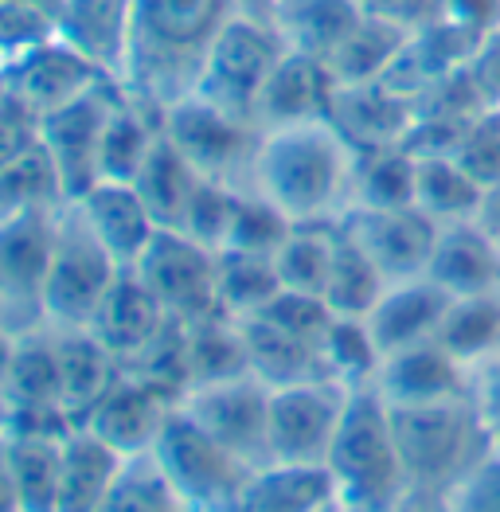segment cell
<instances>
[{"label": "cell", "mask_w": 500, "mask_h": 512, "mask_svg": "<svg viewBox=\"0 0 500 512\" xmlns=\"http://www.w3.org/2000/svg\"><path fill=\"white\" fill-rule=\"evenodd\" d=\"M157 458L168 485L180 493V501L192 512H231L243 485L250 481V466L223 450L208 430H200L176 403L168 415L157 446L149 450Z\"/></svg>", "instance_id": "6"}, {"label": "cell", "mask_w": 500, "mask_h": 512, "mask_svg": "<svg viewBox=\"0 0 500 512\" xmlns=\"http://www.w3.org/2000/svg\"><path fill=\"white\" fill-rule=\"evenodd\" d=\"M418 157L407 145L356 153L352 208H411L415 204Z\"/></svg>", "instance_id": "36"}, {"label": "cell", "mask_w": 500, "mask_h": 512, "mask_svg": "<svg viewBox=\"0 0 500 512\" xmlns=\"http://www.w3.org/2000/svg\"><path fill=\"white\" fill-rule=\"evenodd\" d=\"M90 231L98 235V243L114 255L118 266H137V258L145 255V247L153 243V235L161 231L153 212L145 208L141 192L122 180H98L94 188H86L75 200Z\"/></svg>", "instance_id": "21"}, {"label": "cell", "mask_w": 500, "mask_h": 512, "mask_svg": "<svg viewBox=\"0 0 500 512\" xmlns=\"http://www.w3.org/2000/svg\"><path fill=\"white\" fill-rule=\"evenodd\" d=\"M71 438V434H67ZM67 438H43V434H0L4 458L16 481L20 512H55L59 481H63V450Z\"/></svg>", "instance_id": "31"}, {"label": "cell", "mask_w": 500, "mask_h": 512, "mask_svg": "<svg viewBox=\"0 0 500 512\" xmlns=\"http://www.w3.org/2000/svg\"><path fill=\"white\" fill-rule=\"evenodd\" d=\"M411 32L399 28V24H387L379 16H360L352 24V32L336 43V51L325 59L333 79L340 86H356V83H375L387 75V67L399 59V51L407 47Z\"/></svg>", "instance_id": "33"}, {"label": "cell", "mask_w": 500, "mask_h": 512, "mask_svg": "<svg viewBox=\"0 0 500 512\" xmlns=\"http://www.w3.org/2000/svg\"><path fill=\"white\" fill-rule=\"evenodd\" d=\"M325 470L333 477L336 501L348 512H387L411 493L391 430V407L375 384L348 391Z\"/></svg>", "instance_id": "3"}, {"label": "cell", "mask_w": 500, "mask_h": 512, "mask_svg": "<svg viewBox=\"0 0 500 512\" xmlns=\"http://www.w3.org/2000/svg\"><path fill=\"white\" fill-rule=\"evenodd\" d=\"M348 235L368 251L375 266L383 270L387 282H407L422 278L442 223L430 219L418 204L411 208H348L340 215Z\"/></svg>", "instance_id": "13"}, {"label": "cell", "mask_w": 500, "mask_h": 512, "mask_svg": "<svg viewBox=\"0 0 500 512\" xmlns=\"http://www.w3.org/2000/svg\"><path fill=\"white\" fill-rule=\"evenodd\" d=\"M196 184H200V172L180 157V149L168 141L165 133H161L157 149L149 153L145 169L137 172V180H133V188L141 192V200H145V208L153 212L157 227H172V231L180 227L184 208H188Z\"/></svg>", "instance_id": "37"}, {"label": "cell", "mask_w": 500, "mask_h": 512, "mask_svg": "<svg viewBox=\"0 0 500 512\" xmlns=\"http://www.w3.org/2000/svg\"><path fill=\"white\" fill-rule=\"evenodd\" d=\"M215 290H219V309L243 321L282 290V278L270 255H250V251L227 247L215 255Z\"/></svg>", "instance_id": "41"}, {"label": "cell", "mask_w": 500, "mask_h": 512, "mask_svg": "<svg viewBox=\"0 0 500 512\" xmlns=\"http://www.w3.org/2000/svg\"><path fill=\"white\" fill-rule=\"evenodd\" d=\"M161 118L153 106L137 102L133 94H125V86L118 90L114 106H110V118L102 126V145H98V180H122L133 184L137 172L145 169L149 153L157 149L161 141Z\"/></svg>", "instance_id": "26"}, {"label": "cell", "mask_w": 500, "mask_h": 512, "mask_svg": "<svg viewBox=\"0 0 500 512\" xmlns=\"http://www.w3.org/2000/svg\"><path fill=\"white\" fill-rule=\"evenodd\" d=\"M40 149V114L12 90L0 98V169Z\"/></svg>", "instance_id": "50"}, {"label": "cell", "mask_w": 500, "mask_h": 512, "mask_svg": "<svg viewBox=\"0 0 500 512\" xmlns=\"http://www.w3.org/2000/svg\"><path fill=\"white\" fill-rule=\"evenodd\" d=\"M4 411H63L59 348H55V329L51 325L16 337L4 395H0V415Z\"/></svg>", "instance_id": "28"}, {"label": "cell", "mask_w": 500, "mask_h": 512, "mask_svg": "<svg viewBox=\"0 0 500 512\" xmlns=\"http://www.w3.org/2000/svg\"><path fill=\"white\" fill-rule=\"evenodd\" d=\"M122 462L125 458L118 450H110L90 430L79 427L63 450V481H59L55 512H98L122 473Z\"/></svg>", "instance_id": "30"}, {"label": "cell", "mask_w": 500, "mask_h": 512, "mask_svg": "<svg viewBox=\"0 0 500 512\" xmlns=\"http://www.w3.org/2000/svg\"><path fill=\"white\" fill-rule=\"evenodd\" d=\"M122 270L125 266H118L114 255L98 243V235L90 231L79 204L67 200L55 215V247H51L47 294H43L47 325L86 329Z\"/></svg>", "instance_id": "5"}, {"label": "cell", "mask_w": 500, "mask_h": 512, "mask_svg": "<svg viewBox=\"0 0 500 512\" xmlns=\"http://www.w3.org/2000/svg\"><path fill=\"white\" fill-rule=\"evenodd\" d=\"M55 36L79 47L86 59L122 83L133 40V0H59Z\"/></svg>", "instance_id": "22"}, {"label": "cell", "mask_w": 500, "mask_h": 512, "mask_svg": "<svg viewBox=\"0 0 500 512\" xmlns=\"http://www.w3.org/2000/svg\"><path fill=\"white\" fill-rule=\"evenodd\" d=\"M473 223H477V227L497 243V251H500V180L485 188L481 208H477V215H473Z\"/></svg>", "instance_id": "55"}, {"label": "cell", "mask_w": 500, "mask_h": 512, "mask_svg": "<svg viewBox=\"0 0 500 512\" xmlns=\"http://www.w3.org/2000/svg\"><path fill=\"white\" fill-rule=\"evenodd\" d=\"M55 348H59L63 411L71 415L75 427H83L86 415L98 407V399L122 376V360L90 329H55Z\"/></svg>", "instance_id": "25"}, {"label": "cell", "mask_w": 500, "mask_h": 512, "mask_svg": "<svg viewBox=\"0 0 500 512\" xmlns=\"http://www.w3.org/2000/svg\"><path fill=\"white\" fill-rule=\"evenodd\" d=\"M184 356H188V387L247 376V344L235 317L215 313L204 321L184 325Z\"/></svg>", "instance_id": "34"}, {"label": "cell", "mask_w": 500, "mask_h": 512, "mask_svg": "<svg viewBox=\"0 0 500 512\" xmlns=\"http://www.w3.org/2000/svg\"><path fill=\"white\" fill-rule=\"evenodd\" d=\"M282 55H286V43L278 36V28L235 16L204 59L196 98L258 126L262 90H266Z\"/></svg>", "instance_id": "7"}, {"label": "cell", "mask_w": 500, "mask_h": 512, "mask_svg": "<svg viewBox=\"0 0 500 512\" xmlns=\"http://www.w3.org/2000/svg\"><path fill=\"white\" fill-rule=\"evenodd\" d=\"M122 83H110L79 102L40 118V145L47 149L51 165L63 180L67 200H79L86 188L98 184V145H102V126L110 118V106L118 98Z\"/></svg>", "instance_id": "14"}, {"label": "cell", "mask_w": 500, "mask_h": 512, "mask_svg": "<svg viewBox=\"0 0 500 512\" xmlns=\"http://www.w3.org/2000/svg\"><path fill=\"white\" fill-rule=\"evenodd\" d=\"M215 255L219 251L188 239L184 231L161 227L133 270L157 294V301L165 305L172 321L192 325V321L223 313L219 309V290H215Z\"/></svg>", "instance_id": "11"}, {"label": "cell", "mask_w": 500, "mask_h": 512, "mask_svg": "<svg viewBox=\"0 0 500 512\" xmlns=\"http://www.w3.org/2000/svg\"><path fill=\"white\" fill-rule=\"evenodd\" d=\"M434 341L442 344L454 360L481 364L485 356H493L500 348V294H469V298H454Z\"/></svg>", "instance_id": "39"}, {"label": "cell", "mask_w": 500, "mask_h": 512, "mask_svg": "<svg viewBox=\"0 0 500 512\" xmlns=\"http://www.w3.org/2000/svg\"><path fill=\"white\" fill-rule=\"evenodd\" d=\"M12 90V83H8V67H0V98Z\"/></svg>", "instance_id": "60"}, {"label": "cell", "mask_w": 500, "mask_h": 512, "mask_svg": "<svg viewBox=\"0 0 500 512\" xmlns=\"http://www.w3.org/2000/svg\"><path fill=\"white\" fill-rule=\"evenodd\" d=\"M231 4H235V16L258 20V24H270V28H274V8H278V0H231Z\"/></svg>", "instance_id": "57"}, {"label": "cell", "mask_w": 500, "mask_h": 512, "mask_svg": "<svg viewBox=\"0 0 500 512\" xmlns=\"http://www.w3.org/2000/svg\"><path fill=\"white\" fill-rule=\"evenodd\" d=\"M317 512H348V509H344V505H340V501H329V505H325V509H317Z\"/></svg>", "instance_id": "62"}, {"label": "cell", "mask_w": 500, "mask_h": 512, "mask_svg": "<svg viewBox=\"0 0 500 512\" xmlns=\"http://www.w3.org/2000/svg\"><path fill=\"white\" fill-rule=\"evenodd\" d=\"M243 344H247L250 376H258L266 387H290L305 380H333L321 356V344L301 341L286 329H278L266 317H243Z\"/></svg>", "instance_id": "27"}, {"label": "cell", "mask_w": 500, "mask_h": 512, "mask_svg": "<svg viewBox=\"0 0 500 512\" xmlns=\"http://www.w3.org/2000/svg\"><path fill=\"white\" fill-rule=\"evenodd\" d=\"M356 4H360V12H368V16H379V20H387V24H399V28L415 32V28H422V24H430V20L442 16V4H446V0H356Z\"/></svg>", "instance_id": "52"}, {"label": "cell", "mask_w": 500, "mask_h": 512, "mask_svg": "<svg viewBox=\"0 0 500 512\" xmlns=\"http://www.w3.org/2000/svg\"><path fill=\"white\" fill-rule=\"evenodd\" d=\"M356 149L333 122L262 129L250 188L293 223H325L352 208Z\"/></svg>", "instance_id": "2"}, {"label": "cell", "mask_w": 500, "mask_h": 512, "mask_svg": "<svg viewBox=\"0 0 500 512\" xmlns=\"http://www.w3.org/2000/svg\"><path fill=\"white\" fill-rule=\"evenodd\" d=\"M168 325H172V317L165 313V305L137 278V270L129 266V270H122L114 278L110 294L102 298L94 321L86 329L106 344L122 364H129V360H137L149 344L157 341Z\"/></svg>", "instance_id": "20"}, {"label": "cell", "mask_w": 500, "mask_h": 512, "mask_svg": "<svg viewBox=\"0 0 500 512\" xmlns=\"http://www.w3.org/2000/svg\"><path fill=\"white\" fill-rule=\"evenodd\" d=\"M391 282L383 278V270L375 266L368 251L348 235V227H336V251L329 266V282H325V301L336 317H368L375 301L383 298Z\"/></svg>", "instance_id": "35"}, {"label": "cell", "mask_w": 500, "mask_h": 512, "mask_svg": "<svg viewBox=\"0 0 500 512\" xmlns=\"http://www.w3.org/2000/svg\"><path fill=\"white\" fill-rule=\"evenodd\" d=\"M375 391L391 407H415V403H442L469 395V380H465V364L430 337L383 356L375 372Z\"/></svg>", "instance_id": "18"}, {"label": "cell", "mask_w": 500, "mask_h": 512, "mask_svg": "<svg viewBox=\"0 0 500 512\" xmlns=\"http://www.w3.org/2000/svg\"><path fill=\"white\" fill-rule=\"evenodd\" d=\"M55 212H32L0 223V329L12 337L47 325V266L55 247Z\"/></svg>", "instance_id": "9"}, {"label": "cell", "mask_w": 500, "mask_h": 512, "mask_svg": "<svg viewBox=\"0 0 500 512\" xmlns=\"http://www.w3.org/2000/svg\"><path fill=\"white\" fill-rule=\"evenodd\" d=\"M360 16L364 12L356 0H278L274 28L290 51L329 59Z\"/></svg>", "instance_id": "32"}, {"label": "cell", "mask_w": 500, "mask_h": 512, "mask_svg": "<svg viewBox=\"0 0 500 512\" xmlns=\"http://www.w3.org/2000/svg\"><path fill=\"white\" fill-rule=\"evenodd\" d=\"M329 501H336V489L325 466L270 462L250 473L231 512H317Z\"/></svg>", "instance_id": "29"}, {"label": "cell", "mask_w": 500, "mask_h": 512, "mask_svg": "<svg viewBox=\"0 0 500 512\" xmlns=\"http://www.w3.org/2000/svg\"><path fill=\"white\" fill-rule=\"evenodd\" d=\"M321 356H325L329 376L344 387L375 384V372L383 364V352H379L364 317H333V325L321 341Z\"/></svg>", "instance_id": "43"}, {"label": "cell", "mask_w": 500, "mask_h": 512, "mask_svg": "<svg viewBox=\"0 0 500 512\" xmlns=\"http://www.w3.org/2000/svg\"><path fill=\"white\" fill-rule=\"evenodd\" d=\"M336 227H340V219L293 223L286 243L274 255L282 290L325 298V282H329V266H333V251H336Z\"/></svg>", "instance_id": "38"}, {"label": "cell", "mask_w": 500, "mask_h": 512, "mask_svg": "<svg viewBox=\"0 0 500 512\" xmlns=\"http://www.w3.org/2000/svg\"><path fill=\"white\" fill-rule=\"evenodd\" d=\"M12 348H16V337L0 329V395H4V380H8V364H12Z\"/></svg>", "instance_id": "59"}, {"label": "cell", "mask_w": 500, "mask_h": 512, "mask_svg": "<svg viewBox=\"0 0 500 512\" xmlns=\"http://www.w3.org/2000/svg\"><path fill=\"white\" fill-rule=\"evenodd\" d=\"M446 512H500V454L489 450L446 493Z\"/></svg>", "instance_id": "49"}, {"label": "cell", "mask_w": 500, "mask_h": 512, "mask_svg": "<svg viewBox=\"0 0 500 512\" xmlns=\"http://www.w3.org/2000/svg\"><path fill=\"white\" fill-rule=\"evenodd\" d=\"M465 172L481 184V188H489V184H497L500 180V110H485L469 133H465V141H461V149L454 153Z\"/></svg>", "instance_id": "48"}, {"label": "cell", "mask_w": 500, "mask_h": 512, "mask_svg": "<svg viewBox=\"0 0 500 512\" xmlns=\"http://www.w3.org/2000/svg\"><path fill=\"white\" fill-rule=\"evenodd\" d=\"M98 512H192L180 493L168 485V477L161 473L153 454H137L125 458L122 473L106 497V505Z\"/></svg>", "instance_id": "44"}, {"label": "cell", "mask_w": 500, "mask_h": 512, "mask_svg": "<svg viewBox=\"0 0 500 512\" xmlns=\"http://www.w3.org/2000/svg\"><path fill=\"white\" fill-rule=\"evenodd\" d=\"M176 403L180 399L168 395L165 387L149 384L145 376L122 368L114 387L86 415L83 430H90L110 450H118L122 458H137V454H149L157 446V438L165 430L168 415L176 411Z\"/></svg>", "instance_id": "15"}, {"label": "cell", "mask_w": 500, "mask_h": 512, "mask_svg": "<svg viewBox=\"0 0 500 512\" xmlns=\"http://www.w3.org/2000/svg\"><path fill=\"white\" fill-rule=\"evenodd\" d=\"M180 411L200 430H208L223 450L243 458L250 470L270 466V387L258 376L247 372L188 387L180 395Z\"/></svg>", "instance_id": "10"}, {"label": "cell", "mask_w": 500, "mask_h": 512, "mask_svg": "<svg viewBox=\"0 0 500 512\" xmlns=\"http://www.w3.org/2000/svg\"><path fill=\"white\" fill-rule=\"evenodd\" d=\"M450 301H454V294H446L438 282H430L422 274V278H407V282H391L364 321L372 329L379 352L391 356L399 348L430 341L438 333Z\"/></svg>", "instance_id": "23"}, {"label": "cell", "mask_w": 500, "mask_h": 512, "mask_svg": "<svg viewBox=\"0 0 500 512\" xmlns=\"http://www.w3.org/2000/svg\"><path fill=\"white\" fill-rule=\"evenodd\" d=\"M161 126H165L168 141L180 149V157L200 176L235 184V188H250L254 153L262 141V129L254 122H243L204 98L188 94L184 102L168 106Z\"/></svg>", "instance_id": "8"}, {"label": "cell", "mask_w": 500, "mask_h": 512, "mask_svg": "<svg viewBox=\"0 0 500 512\" xmlns=\"http://www.w3.org/2000/svg\"><path fill=\"white\" fill-rule=\"evenodd\" d=\"M239 192L235 184H223V180H208L200 176L188 208H184V219L176 231H184L188 239L204 243L211 251H223L227 247V235H231V223H235V208H239Z\"/></svg>", "instance_id": "45"}, {"label": "cell", "mask_w": 500, "mask_h": 512, "mask_svg": "<svg viewBox=\"0 0 500 512\" xmlns=\"http://www.w3.org/2000/svg\"><path fill=\"white\" fill-rule=\"evenodd\" d=\"M387 512H446V493H422V489H411L395 509Z\"/></svg>", "instance_id": "56"}, {"label": "cell", "mask_w": 500, "mask_h": 512, "mask_svg": "<svg viewBox=\"0 0 500 512\" xmlns=\"http://www.w3.org/2000/svg\"><path fill=\"white\" fill-rule=\"evenodd\" d=\"M63 204H67L63 180L43 145L32 149L28 157L12 161L8 169H0V223L32 212H55Z\"/></svg>", "instance_id": "42"}, {"label": "cell", "mask_w": 500, "mask_h": 512, "mask_svg": "<svg viewBox=\"0 0 500 512\" xmlns=\"http://www.w3.org/2000/svg\"><path fill=\"white\" fill-rule=\"evenodd\" d=\"M329 122L340 129V137L356 149H387V145H403L407 133L415 126V102L387 83H356L336 86L333 114Z\"/></svg>", "instance_id": "19"}, {"label": "cell", "mask_w": 500, "mask_h": 512, "mask_svg": "<svg viewBox=\"0 0 500 512\" xmlns=\"http://www.w3.org/2000/svg\"><path fill=\"white\" fill-rule=\"evenodd\" d=\"M485 188L465 172L458 157H418L415 204L438 223L473 219Z\"/></svg>", "instance_id": "40"}, {"label": "cell", "mask_w": 500, "mask_h": 512, "mask_svg": "<svg viewBox=\"0 0 500 512\" xmlns=\"http://www.w3.org/2000/svg\"><path fill=\"white\" fill-rule=\"evenodd\" d=\"M51 36H55V12L28 0H0V67H12Z\"/></svg>", "instance_id": "47"}, {"label": "cell", "mask_w": 500, "mask_h": 512, "mask_svg": "<svg viewBox=\"0 0 500 512\" xmlns=\"http://www.w3.org/2000/svg\"><path fill=\"white\" fill-rule=\"evenodd\" d=\"M391 430L403 454V470L411 477V489H422V493H450L485 458V450H493L489 434L481 427L477 403L469 395L442 399V403L391 407Z\"/></svg>", "instance_id": "4"}, {"label": "cell", "mask_w": 500, "mask_h": 512, "mask_svg": "<svg viewBox=\"0 0 500 512\" xmlns=\"http://www.w3.org/2000/svg\"><path fill=\"white\" fill-rule=\"evenodd\" d=\"M290 231H293L290 215H282L266 196H258L254 188H243L239 192V208H235V223H231V235H227V247L231 251H250V255L274 258Z\"/></svg>", "instance_id": "46"}, {"label": "cell", "mask_w": 500, "mask_h": 512, "mask_svg": "<svg viewBox=\"0 0 500 512\" xmlns=\"http://www.w3.org/2000/svg\"><path fill=\"white\" fill-rule=\"evenodd\" d=\"M481 376H477V391H473V403H477V415H481V427L489 434V446L500 454V348L493 356L481 360Z\"/></svg>", "instance_id": "53"}, {"label": "cell", "mask_w": 500, "mask_h": 512, "mask_svg": "<svg viewBox=\"0 0 500 512\" xmlns=\"http://www.w3.org/2000/svg\"><path fill=\"white\" fill-rule=\"evenodd\" d=\"M442 16L469 28V32H477V36H485L489 28L500 24V0H446Z\"/></svg>", "instance_id": "54"}, {"label": "cell", "mask_w": 500, "mask_h": 512, "mask_svg": "<svg viewBox=\"0 0 500 512\" xmlns=\"http://www.w3.org/2000/svg\"><path fill=\"white\" fill-rule=\"evenodd\" d=\"M426 278L438 282L446 294L469 298V294H500V251L497 243L473 223H442L434 255L426 266Z\"/></svg>", "instance_id": "24"}, {"label": "cell", "mask_w": 500, "mask_h": 512, "mask_svg": "<svg viewBox=\"0 0 500 512\" xmlns=\"http://www.w3.org/2000/svg\"><path fill=\"white\" fill-rule=\"evenodd\" d=\"M231 20V0H133L125 94L157 114L196 94L204 59Z\"/></svg>", "instance_id": "1"}, {"label": "cell", "mask_w": 500, "mask_h": 512, "mask_svg": "<svg viewBox=\"0 0 500 512\" xmlns=\"http://www.w3.org/2000/svg\"><path fill=\"white\" fill-rule=\"evenodd\" d=\"M465 79L473 83L485 110H500V24L477 40L469 63H465Z\"/></svg>", "instance_id": "51"}, {"label": "cell", "mask_w": 500, "mask_h": 512, "mask_svg": "<svg viewBox=\"0 0 500 512\" xmlns=\"http://www.w3.org/2000/svg\"><path fill=\"white\" fill-rule=\"evenodd\" d=\"M0 512H20V497H16V481L8 470V458H4V442H0Z\"/></svg>", "instance_id": "58"}, {"label": "cell", "mask_w": 500, "mask_h": 512, "mask_svg": "<svg viewBox=\"0 0 500 512\" xmlns=\"http://www.w3.org/2000/svg\"><path fill=\"white\" fill-rule=\"evenodd\" d=\"M336 79L325 59L290 51L278 59L270 83L258 102V129L301 126V122H329L336 98Z\"/></svg>", "instance_id": "17"}, {"label": "cell", "mask_w": 500, "mask_h": 512, "mask_svg": "<svg viewBox=\"0 0 500 512\" xmlns=\"http://www.w3.org/2000/svg\"><path fill=\"white\" fill-rule=\"evenodd\" d=\"M28 4H40V8H47V12H55V8H59V0H28Z\"/></svg>", "instance_id": "61"}, {"label": "cell", "mask_w": 500, "mask_h": 512, "mask_svg": "<svg viewBox=\"0 0 500 512\" xmlns=\"http://www.w3.org/2000/svg\"><path fill=\"white\" fill-rule=\"evenodd\" d=\"M8 83H12V94L20 102H28L40 118H47V114L79 102V98L102 90V86L118 83V79H110L94 59H86L79 47L51 36L8 67Z\"/></svg>", "instance_id": "16"}, {"label": "cell", "mask_w": 500, "mask_h": 512, "mask_svg": "<svg viewBox=\"0 0 500 512\" xmlns=\"http://www.w3.org/2000/svg\"><path fill=\"white\" fill-rule=\"evenodd\" d=\"M348 391L336 380L270 387V462L325 466Z\"/></svg>", "instance_id": "12"}]
</instances>
